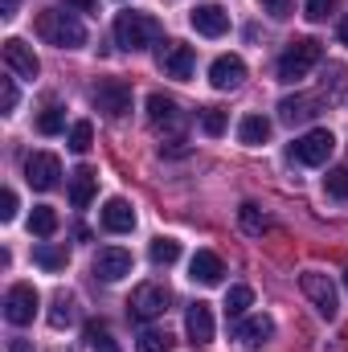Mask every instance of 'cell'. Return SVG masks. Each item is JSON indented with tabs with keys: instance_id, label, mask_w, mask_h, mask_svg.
Returning <instances> with one entry per match:
<instances>
[{
	"instance_id": "1",
	"label": "cell",
	"mask_w": 348,
	"mask_h": 352,
	"mask_svg": "<svg viewBox=\"0 0 348 352\" xmlns=\"http://www.w3.org/2000/svg\"><path fill=\"white\" fill-rule=\"evenodd\" d=\"M37 33H41V41H50V45H58V50H83V45H87L83 21H78L74 12H62V8H45V12L37 16Z\"/></svg>"
},
{
	"instance_id": "2",
	"label": "cell",
	"mask_w": 348,
	"mask_h": 352,
	"mask_svg": "<svg viewBox=\"0 0 348 352\" xmlns=\"http://www.w3.org/2000/svg\"><path fill=\"white\" fill-rule=\"evenodd\" d=\"M160 41V21L148 16V12H119L115 16V45L135 54V50H148Z\"/></svg>"
},
{
	"instance_id": "3",
	"label": "cell",
	"mask_w": 348,
	"mask_h": 352,
	"mask_svg": "<svg viewBox=\"0 0 348 352\" xmlns=\"http://www.w3.org/2000/svg\"><path fill=\"white\" fill-rule=\"evenodd\" d=\"M320 58H324V45H320L316 37H295V41L283 50V58H279V78H283V82H299V78H307V70H312Z\"/></svg>"
},
{
	"instance_id": "4",
	"label": "cell",
	"mask_w": 348,
	"mask_h": 352,
	"mask_svg": "<svg viewBox=\"0 0 348 352\" xmlns=\"http://www.w3.org/2000/svg\"><path fill=\"white\" fill-rule=\"evenodd\" d=\"M291 152H295V160H299V164L320 168V164H328V156L336 152V135H332L328 127H312L307 135H299V140L291 144Z\"/></svg>"
},
{
	"instance_id": "5",
	"label": "cell",
	"mask_w": 348,
	"mask_h": 352,
	"mask_svg": "<svg viewBox=\"0 0 348 352\" xmlns=\"http://www.w3.org/2000/svg\"><path fill=\"white\" fill-rule=\"evenodd\" d=\"M168 303H173V291H168L164 283H144V287H135V295H131L127 311H131V320L148 324V320L164 316V311H168Z\"/></svg>"
},
{
	"instance_id": "6",
	"label": "cell",
	"mask_w": 348,
	"mask_h": 352,
	"mask_svg": "<svg viewBox=\"0 0 348 352\" xmlns=\"http://www.w3.org/2000/svg\"><path fill=\"white\" fill-rule=\"evenodd\" d=\"M148 123H152L160 135H173V140H180V131L188 127V115L180 111V102H176V98L152 94V98H148Z\"/></svg>"
},
{
	"instance_id": "7",
	"label": "cell",
	"mask_w": 348,
	"mask_h": 352,
	"mask_svg": "<svg viewBox=\"0 0 348 352\" xmlns=\"http://www.w3.org/2000/svg\"><path fill=\"white\" fill-rule=\"evenodd\" d=\"M156 66L164 70V78L188 82L193 70H197V54H193V45H184V41H164L160 54H156Z\"/></svg>"
},
{
	"instance_id": "8",
	"label": "cell",
	"mask_w": 348,
	"mask_h": 352,
	"mask_svg": "<svg viewBox=\"0 0 348 352\" xmlns=\"http://www.w3.org/2000/svg\"><path fill=\"white\" fill-rule=\"evenodd\" d=\"M90 102H94V111H102L107 119H119V115L131 111V87L119 82V78H102L98 87L90 90Z\"/></svg>"
},
{
	"instance_id": "9",
	"label": "cell",
	"mask_w": 348,
	"mask_h": 352,
	"mask_svg": "<svg viewBox=\"0 0 348 352\" xmlns=\"http://www.w3.org/2000/svg\"><path fill=\"white\" fill-rule=\"evenodd\" d=\"M299 287H303V295L316 303V311H320L324 320H336V311H340V299H336V283H332L328 274H320V270H307V274L299 278Z\"/></svg>"
},
{
	"instance_id": "10",
	"label": "cell",
	"mask_w": 348,
	"mask_h": 352,
	"mask_svg": "<svg viewBox=\"0 0 348 352\" xmlns=\"http://www.w3.org/2000/svg\"><path fill=\"white\" fill-rule=\"evenodd\" d=\"M37 303H41L37 291H33L29 283H17V287H8V295H4V320L17 324V328H25V324H33Z\"/></svg>"
},
{
	"instance_id": "11",
	"label": "cell",
	"mask_w": 348,
	"mask_h": 352,
	"mask_svg": "<svg viewBox=\"0 0 348 352\" xmlns=\"http://www.w3.org/2000/svg\"><path fill=\"white\" fill-rule=\"evenodd\" d=\"M25 180H29L37 192L58 188V180H62V160H58L54 152H33V156L25 160Z\"/></svg>"
},
{
	"instance_id": "12",
	"label": "cell",
	"mask_w": 348,
	"mask_h": 352,
	"mask_svg": "<svg viewBox=\"0 0 348 352\" xmlns=\"http://www.w3.org/2000/svg\"><path fill=\"white\" fill-rule=\"evenodd\" d=\"M127 274H131V250H123V246H107V250L94 254V278H102V283H119V278H127Z\"/></svg>"
},
{
	"instance_id": "13",
	"label": "cell",
	"mask_w": 348,
	"mask_h": 352,
	"mask_svg": "<svg viewBox=\"0 0 348 352\" xmlns=\"http://www.w3.org/2000/svg\"><path fill=\"white\" fill-rule=\"evenodd\" d=\"M209 82L213 90H238L246 82V62L238 58V54H221V58H213V66H209Z\"/></svg>"
},
{
	"instance_id": "14",
	"label": "cell",
	"mask_w": 348,
	"mask_h": 352,
	"mask_svg": "<svg viewBox=\"0 0 348 352\" xmlns=\"http://www.w3.org/2000/svg\"><path fill=\"white\" fill-rule=\"evenodd\" d=\"M4 66H8L17 78H37V74H41L37 54H33L21 37H8V41H4Z\"/></svg>"
},
{
	"instance_id": "15",
	"label": "cell",
	"mask_w": 348,
	"mask_h": 352,
	"mask_svg": "<svg viewBox=\"0 0 348 352\" xmlns=\"http://www.w3.org/2000/svg\"><path fill=\"white\" fill-rule=\"evenodd\" d=\"M188 25H193L201 37H221V33L230 29V12H226L221 4H197V8L188 12Z\"/></svg>"
},
{
	"instance_id": "16",
	"label": "cell",
	"mask_w": 348,
	"mask_h": 352,
	"mask_svg": "<svg viewBox=\"0 0 348 352\" xmlns=\"http://www.w3.org/2000/svg\"><path fill=\"white\" fill-rule=\"evenodd\" d=\"M320 115V98H312V94H287L283 102H279V119L283 123H307V119H316Z\"/></svg>"
},
{
	"instance_id": "17",
	"label": "cell",
	"mask_w": 348,
	"mask_h": 352,
	"mask_svg": "<svg viewBox=\"0 0 348 352\" xmlns=\"http://www.w3.org/2000/svg\"><path fill=\"white\" fill-rule=\"evenodd\" d=\"M221 274H226V266H221V258H217L213 250H197V254H193V263H188V278H193V283L217 287Z\"/></svg>"
},
{
	"instance_id": "18",
	"label": "cell",
	"mask_w": 348,
	"mask_h": 352,
	"mask_svg": "<svg viewBox=\"0 0 348 352\" xmlns=\"http://www.w3.org/2000/svg\"><path fill=\"white\" fill-rule=\"evenodd\" d=\"M102 230H111V234H131V230H135V209H131L123 197H111V201L102 205Z\"/></svg>"
},
{
	"instance_id": "19",
	"label": "cell",
	"mask_w": 348,
	"mask_h": 352,
	"mask_svg": "<svg viewBox=\"0 0 348 352\" xmlns=\"http://www.w3.org/2000/svg\"><path fill=\"white\" fill-rule=\"evenodd\" d=\"M184 332H188L193 344H209V340H213V311H209V303H193V307H188Z\"/></svg>"
},
{
	"instance_id": "20",
	"label": "cell",
	"mask_w": 348,
	"mask_h": 352,
	"mask_svg": "<svg viewBox=\"0 0 348 352\" xmlns=\"http://www.w3.org/2000/svg\"><path fill=\"white\" fill-rule=\"evenodd\" d=\"M270 336H274V320L270 316H246V320L234 324V340H242V344H262Z\"/></svg>"
},
{
	"instance_id": "21",
	"label": "cell",
	"mask_w": 348,
	"mask_h": 352,
	"mask_svg": "<svg viewBox=\"0 0 348 352\" xmlns=\"http://www.w3.org/2000/svg\"><path fill=\"white\" fill-rule=\"evenodd\" d=\"M94 188H98L94 168H78V173L70 176V205H74V209H87L90 197H94Z\"/></svg>"
},
{
	"instance_id": "22",
	"label": "cell",
	"mask_w": 348,
	"mask_h": 352,
	"mask_svg": "<svg viewBox=\"0 0 348 352\" xmlns=\"http://www.w3.org/2000/svg\"><path fill=\"white\" fill-rule=\"evenodd\" d=\"M238 140L246 144V148H259L270 140V119H262V115H246L242 123H238Z\"/></svg>"
},
{
	"instance_id": "23",
	"label": "cell",
	"mask_w": 348,
	"mask_h": 352,
	"mask_svg": "<svg viewBox=\"0 0 348 352\" xmlns=\"http://www.w3.org/2000/svg\"><path fill=\"white\" fill-rule=\"evenodd\" d=\"M78 320V303H74V295H54V307H50V328H70Z\"/></svg>"
},
{
	"instance_id": "24",
	"label": "cell",
	"mask_w": 348,
	"mask_h": 352,
	"mask_svg": "<svg viewBox=\"0 0 348 352\" xmlns=\"http://www.w3.org/2000/svg\"><path fill=\"white\" fill-rule=\"evenodd\" d=\"M250 303H254V291H250L246 283H238V287L226 291V316H230V320H242Z\"/></svg>"
},
{
	"instance_id": "25",
	"label": "cell",
	"mask_w": 348,
	"mask_h": 352,
	"mask_svg": "<svg viewBox=\"0 0 348 352\" xmlns=\"http://www.w3.org/2000/svg\"><path fill=\"white\" fill-rule=\"evenodd\" d=\"M33 263L41 266V270H66L70 254H66V246H50V242H41V246L33 250Z\"/></svg>"
},
{
	"instance_id": "26",
	"label": "cell",
	"mask_w": 348,
	"mask_h": 352,
	"mask_svg": "<svg viewBox=\"0 0 348 352\" xmlns=\"http://www.w3.org/2000/svg\"><path fill=\"white\" fill-rule=\"evenodd\" d=\"M29 230H33L37 238H50V234L58 230V213H54L50 205H37V209L29 213Z\"/></svg>"
},
{
	"instance_id": "27",
	"label": "cell",
	"mask_w": 348,
	"mask_h": 352,
	"mask_svg": "<svg viewBox=\"0 0 348 352\" xmlns=\"http://www.w3.org/2000/svg\"><path fill=\"white\" fill-rule=\"evenodd\" d=\"M180 258V242L176 238H156L152 242V263L156 266H173Z\"/></svg>"
},
{
	"instance_id": "28",
	"label": "cell",
	"mask_w": 348,
	"mask_h": 352,
	"mask_svg": "<svg viewBox=\"0 0 348 352\" xmlns=\"http://www.w3.org/2000/svg\"><path fill=\"white\" fill-rule=\"evenodd\" d=\"M62 127H66V111L50 102V107L41 111V119H37V131H41V135H58Z\"/></svg>"
},
{
	"instance_id": "29",
	"label": "cell",
	"mask_w": 348,
	"mask_h": 352,
	"mask_svg": "<svg viewBox=\"0 0 348 352\" xmlns=\"http://www.w3.org/2000/svg\"><path fill=\"white\" fill-rule=\"evenodd\" d=\"M90 144H94V127H90L87 119H78L74 127H70V152H78V156H87Z\"/></svg>"
},
{
	"instance_id": "30",
	"label": "cell",
	"mask_w": 348,
	"mask_h": 352,
	"mask_svg": "<svg viewBox=\"0 0 348 352\" xmlns=\"http://www.w3.org/2000/svg\"><path fill=\"white\" fill-rule=\"evenodd\" d=\"M135 352H173V336L168 332H144L135 340Z\"/></svg>"
},
{
	"instance_id": "31",
	"label": "cell",
	"mask_w": 348,
	"mask_h": 352,
	"mask_svg": "<svg viewBox=\"0 0 348 352\" xmlns=\"http://www.w3.org/2000/svg\"><path fill=\"white\" fill-rule=\"evenodd\" d=\"M87 340H90V352H119V344L111 340V332L102 324H87Z\"/></svg>"
},
{
	"instance_id": "32",
	"label": "cell",
	"mask_w": 348,
	"mask_h": 352,
	"mask_svg": "<svg viewBox=\"0 0 348 352\" xmlns=\"http://www.w3.org/2000/svg\"><path fill=\"white\" fill-rule=\"evenodd\" d=\"M324 188H328V197L348 201V168H332V173L324 176Z\"/></svg>"
},
{
	"instance_id": "33",
	"label": "cell",
	"mask_w": 348,
	"mask_h": 352,
	"mask_svg": "<svg viewBox=\"0 0 348 352\" xmlns=\"http://www.w3.org/2000/svg\"><path fill=\"white\" fill-rule=\"evenodd\" d=\"M238 221H242V230H246V234H262V226H266V221H262V213H259V205H250V201L238 209Z\"/></svg>"
},
{
	"instance_id": "34",
	"label": "cell",
	"mask_w": 348,
	"mask_h": 352,
	"mask_svg": "<svg viewBox=\"0 0 348 352\" xmlns=\"http://www.w3.org/2000/svg\"><path fill=\"white\" fill-rule=\"evenodd\" d=\"M201 127H205V135H221V131H226V111L205 107V111H201Z\"/></svg>"
},
{
	"instance_id": "35",
	"label": "cell",
	"mask_w": 348,
	"mask_h": 352,
	"mask_svg": "<svg viewBox=\"0 0 348 352\" xmlns=\"http://www.w3.org/2000/svg\"><path fill=\"white\" fill-rule=\"evenodd\" d=\"M17 74H8V78H0V111L4 115H12L17 111V82H12Z\"/></svg>"
},
{
	"instance_id": "36",
	"label": "cell",
	"mask_w": 348,
	"mask_h": 352,
	"mask_svg": "<svg viewBox=\"0 0 348 352\" xmlns=\"http://www.w3.org/2000/svg\"><path fill=\"white\" fill-rule=\"evenodd\" d=\"M262 4V12H270L274 21H287L291 16V0H259Z\"/></svg>"
},
{
	"instance_id": "37",
	"label": "cell",
	"mask_w": 348,
	"mask_h": 352,
	"mask_svg": "<svg viewBox=\"0 0 348 352\" xmlns=\"http://www.w3.org/2000/svg\"><path fill=\"white\" fill-rule=\"evenodd\" d=\"M12 217H17V192L4 188L0 192V221H12Z\"/></svg>"
},
{
	"instance_id": "38",
	"label": "cell",
	"mask_w": 348,
	"mask_h": 352,
	"mask_svg": "<svg viewBox=\"0 0 348 352\" xmlns=\"http://www.w3.org/2000/svg\"><path fill=\"white\" fill-rule=\"evenodd\" d=\"M336 8V0H307V21H324Z\"/></svg>"
},
{
	"instance_id": "39",
	"label": "cell",
	"mask_w": 348,
	"mask_h": 352,
	"mask_svg": "<svg viewBox=\"0 0 348 352\" xmlns=\"http://www.w3.org/2000/svg\"><path fill=\"white\" fill-rule=\"evenodd\" d=\"M160 156H188V144H184V140H173V144L160 148Z\"/></svg>"
},
{
	"instance_id": "40",
	"label": "cell",
	"mask_w": 348,
	"mask_h": 352,
	"mask_svg": "<svg viewBox=\"0 0 348 352\" xmlns=\"http://www.w3.org/2000/svg\"><path fill=\"white\" fill-rule=\"evenodd\" d=\"M8 352H37V349H33V340H25V336H12V340H8Z\"/></svg>"
},
{
	"instance_id": "41",
	"label": "cell",
	"mask_w": 348,
	"mask_h": 352,
	"mask_svg": "<svg viewBox=\"0 0 348 352\" xmlns=\"http://www.w3.org/2000/svg\"><path fill=\"white\" fill-rule=\"evenodd\" d=\"M66 8H78V12H98V0H66Z\"/></svg>"
},
{
	"instance_id": "42",
	"label": "cell",
	"mask_w": 348,
	"mask_h": 352,
	"mask_svg": "<svg viewBox=\"0 0 348 352\" xmlns=\"http://www.w3.org/2000/svg\"><path fill=\"white\" fill-rule=\"evenodd\" d=\"M0 16L12 21V16H17V0H0Z\"/></svg>"
},
{
	"instance_id": "43",
	"label": "cell",
	"mask_w": 348,
	"mask_h": 352,
	"mask_svg": "<svg viewBox=\"0 0 348 352\" xmlns=\"http://www.w3.org/2000/svg\"><path fill=\"white\" fill-rule=\"evenodd\" d=\"M340 41H345V45H348V16H345V21H340Z\"/></svg>"
},
{
	"instance_id": "44",
	"label": "cell",
	"mask_w": 348,
	"mask_h": 352,
	"mask_svg": "<svg viewBox=\"0 0 348 352\" xmlns=\"http://www.w3.org/2000/svg\"><path fill=\"white\" fill-rule=\"evenodd\" d=\"M345 287H348V270H345Z\"/></svg>"
}]
</instances>
